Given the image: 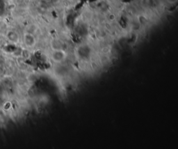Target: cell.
<instances>
[{
	"label": "cell",
	"instance_id": "4",
	"mask_svg": "<svg viewBox=\"0 0 178 149\" xmlns=\"http://www.w3.org/2000/svg\"><path fill=\"white\" fill-rule=\"evenodd\" d=\"M169 2H170V3H173V2H175L177 0H166Z\"/></svg>",
	"mask_w": 178,
	"mask_h": 149
},
{
	"label": "cell",
	"instance_id": "1",
	"mask_svg": "<svg viewBox=\"0 0 178 149\" xmlns=\"http://www.w3.org/2000/svg\"><path fill=\"white\" fill-rule=\"evenodd\" d=\"M51 57V59L54 61L56 63H61L63 61H65V60L67 58V54L66 52L61 49H54L50 54Z\"/></svg>",
	"mask_w": 178,
	"mask_h": 149
},
{
	"label": "cell",
	"instance_id": "2",
	"mask_svg": "<svg viewBox=\"0 0 178 149\" xmlns=\"http://www.w3.org/2000/svg\"><path fill=\"white\" fill-rule=\"evenodd\" d=\"M24 42L27 47L32 48V47H34L36 41V38H35L33 35L29 34V33H27L24 36Z\"/></svg>",
	"mask_w": 178,
	"mask_h": 149
},
{
	"label": "cell",
	"instance_id": "3",
	"mask_svg": "<svg viewBox=\"0 0 178 149\" xmlns=\"http://www.w3.org/2000/svg\"><path fill=\"white\" fill-rule=\"evenodd\" d=\"M8 37L10 40H11V41H13V42L17 41V39H18L17 34L16 32H14V31H10L8 34Z\"/></svg>",
	"mask_w": 178,
	"mask_h": 149
}]
</instances>
